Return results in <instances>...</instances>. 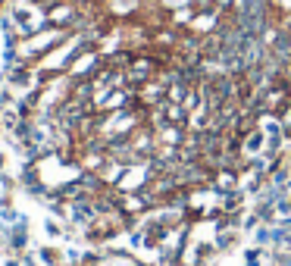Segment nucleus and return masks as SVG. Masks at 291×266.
Here are the masks:
<instances>
[{"mask_svg":"<svg viewBox=\"0 0 291 266\" xmlns=\"http://www.w3.org/2000/svg\"><path fill=\"white\" fill-rule=\"evenodd\" d=\"M266 135H270V150H276L279 147V125L270 122V125H266Z\"/></svg>","mask_w":291,"mask_h":266,"instance_id":"f257e3e1","label":"nucleus"},{"mask_svg":"<svg viewBox=\"0 0 291 266\" xmlns=\"http://www.w3.org/2000/svg\"><path fill=\"white\" fill-rule=\"evenodd\" d=\"M248 147H251V150H257V147H260V135H254L251 141H248Z\"/></svg>","mask_w":291,"mask_h":266,"instance_id":"f03ea898","label":"nucleus"}]
</instances>
